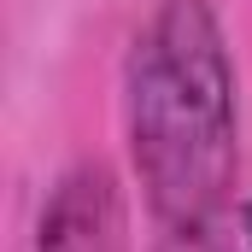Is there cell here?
I'll use <instances>...</instances> for the list:
<instances>
[{"instance_id":"cell-3","label":"cell","mask_w":252,"mask_h":252,"mask_svg":"<svg viewBox=\"0 0 252 252\" xmlns=\"http://www.w3.org/2000/svg\"><path fill=\"white\" fill-rule=\"evenodd\" d=\"M153 252H252V199L235 193V199H223L205 217L158 229Z\"/></svg>"},{"instance_id":"cell-2","label":"cell","mask_w":252,"mask_h":252,"mask_svg":"<svg viewBox=\"0 0 252 252\" xmlns=\"http://www.w3.org/2000/svg\"><path fill=\"white\" fill-rule=\"evenodd\" d=\"M30 252H124V193L112 164L76 158L47 188Z\"/></svg>"},{"instance_id":"cell-1","label":"cell","mask_w":252,"mask_h":252,"mask_svg":"<svg viewBox=\"0 0 252 252\" xmlns=\"http://www.w3.org/2000/svg\"><path fill=\"white\" fill-rule=\"evenodd\" d=\"M118 88L129 170L158 229L241 193V64L217 0H153Z\"/></svg>"}]
</instances>
